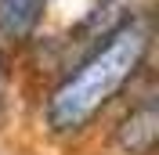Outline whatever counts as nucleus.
Listing matches in <instances>:
<instances>
[{
  "label": "nucleus",
  "instance_id": "obj_1",
  "mask_svg": "<svg viewBox=\"0 0 159 155\" xmlns=\"http://www.w3.org/2000/svg\"><path fill=\"white\" fill-rule=\"evenodd\" d=\"M152 47V25L145 18H123L54 83L43 101V126L51 137L72 141L87 134L94 119L123 94L130 79L145 69Z\"/></svg>",
  "mask_w": 159,
  "mask_h": 155
},
{
  "label": "nucleus",
  "instance_id": "obj_2",
  "mask_svg": "<svg viewBox=\"0 0 159 155\" xmlns=\"http://www.w3.org/2000/svg\"><path fill=\"white\" fill-rule=\"evenodd\" d=\"M159 134V112L152 97H141L138 105H130V112L119 119L116 126V144L123 155H152Z\"/></svg>",
  "mask_w": 159,
  "mask_h": 155
},
{
  "label": "nucleus",
  "instance_id": "obj_3",
  "mask_svg": "<svg viewBox=\"0 0 159 155\" xmlns=\"http://www.w3.org/2000/svg\"><path fill=\"white\" fill-rule=\"evenodd\" d=\"M47 0H0V43H25L40 29Z\"/></svg>",
  "mask_w": 159,
  "mask_h": 155
},
{
  "label": "nucleus",
  "instance_id": "obj_4",
  "mask_svg": "<svg viewBox=\"0 0 159 155\" xmlns=\"http://www.w3.org/2000/svg\"><path fill=\"white\" fill-rule=\"evenodd\" d=\"M11 112V65H7V51L0 43V126L7 123Z\"/></svg>",
  "mask_w": 159,
  "mask_h": 155
}]
</instances>
